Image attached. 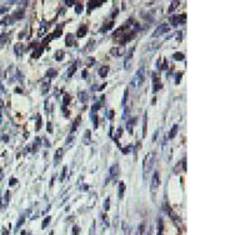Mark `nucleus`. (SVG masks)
Instances as JSON below:
<instances>
[{
	"mask_svg": "<svg viewBox=\"0 0 250 235\" xmlns=\"http://www.w3.org/2000/svg\"><path fill=\"white\" fill-rule=\"evenodd\" d=\"M154 164H155V154L149 153L148 155H145L144 161H143V173H144V176H146L151 171Z\"/></svg>",
	"mask_w": 250,
	"mask_h": 235,
	"instance_id": "1",
	"label": "nucleus"
},
{
	"mask_svg": "<svg viewBox=\"0 0 250 235\" xmlns=\"http://www.w3.org/2000/svg\"><path fill=\"white\" fill-rule=\"evenodd\" d=\"M144 80H145V69L141 67V68L136 71L135 78L133 79L134 86H135V88H140V86L143 85V83H144Z\"/></svg>",
	"mask_w": 250,
	"mask_h": 235,
	"instance_id": "2",
	"label": "nucleus"
},
{
	"mask_svg": "<svg viewBox=\"0 0 250 235\" xmlns=\"http://www.w3.org/2000/svg\"><path fill=\"white\" fill-rule=\"evenodd\" d=\"M186 20V16L185 15H174V16H171L170 19H169V21H170V24L171 25H174V26H178V25H180V24H183V23Z\"/></svg>",
	"mask_w": 250,
	"mask_h": 235,
	"instance_id": "3",
	"label": "nucleus"
},
{
	"mask_svg": "<svg viewBox=\"0 0 250 235\" xmlns=\"http://www.w3.org/2000/svg\"><path fill=\"white\" fill-rule=\"evenodd\" d=\"M170 30V28L169 25H166V24H161V25H158V28L154 30V33H153V36L156 38V36H160V35H163L165 34V33H168Z\"/></svg>",
	"mask_w": 250,
	"mask_h": 235,
	"instance_id": "4",
	"label": "nucleus"
},
{
	"mask_svg": "<svg viewBox=\"0 0 250 235\" xmlns=\"http://www.w3.org/2000/svg\"><path fill=\"white\" fill-rule=\"evenodd\" d=\"M154 75V78H153V84H154V88H153V91L156 93V91H159L161 88H163V84H161L160 81V78H159V75L158 74H153Z\"/></svg>",
	"mask_w": 250,
	"mask_h": 235,
	"instance_id": "5",
	"label": "nucleus"
},
{
	"mask_svg": "<svg viewBox=\"0 0 250 235\" xmlns=\"http://www.w3.org/2000/svg\"><path fill=\"white\" fill-rule=\"evenodd\" d=\"M159 185H160V176H159V173L155 171L154 175H153V178H151V190L153 191L156 190Z\"/></svg>",
	"mask_w": 250,
	"mask_h": 235,
	"instance_id": "6",
	"label": "nucleus"
},
{
	"mask_svg": "<svg viewBox=\"0 0 250 235\" xmlns=\"http://www.w3.org/2000/svg\"><path fill=\"white\" fill-rule=\"evenodd\" d=\"M134 50H135V48H131L130 50H129V53L126 54V58H125L124 65H125V69H126V70H129V69H130V67H131V60H133V53H134Z\"/></svg>",
	"mask_w": 250,
	"mask_h": 235,
	"instance_id": "7",
	"label": "nucleus"
},
{
	"mask_svg": "<svg viewBox=\"0 0 250 235\" xmlns=\"http://www.w3.org/2000/svg\"><path fill=\"white\" fill-rule=\"evenodd\" d=\"M110 53H112L114 56H121V55L125 54V46H123V45L115 46V48H113L112 50H110Z\"/></svg>",
	"mask_w": 250,
	"mask_h": 235,
	"instance_id": "8",
	"label": "nucleus"
},
{
	"mask_svg": "<svg viewBox=\"0 0 250 235\" xmlns=\"http://www.w3.org/2000/svg\"><path fill=\"white\" fill-rule=\"evenodd\" d=\"M63 153H64V150L60 148L56 150V153H55V156H54V164L55 165H58V164L61 161V159H63Z\"/></svg>",
	"mask_w": 250,
	"mask_h": 235,
	"instance_id": "9",
	"label": "nucleus"
},
{
	"mask_svg": "<svg viewBox=\"0 0 250 235\" xmlns=\"http://www.w3.org/2000/svg\"><path fill=\"white\" fill-rule=\"evenodd\" d=\"M14 51H15V54H16L18 56H21L23 53H24V45L20 44V43L15 44V46H14Z\"/></svg>",
	"mask_w": 250,
	"mask_h": 235,
	"instance_id": "10",
	"label": "nucleus"
},
{
	"mask_svg": "<svg viewBox=\"0 0 250 235\" xmlns=\"http://www.w3.org/2000/svg\"><path fill=\"white\" fill-rule=\"evenodd\" d=\"M143 125H144V126H143V136L145 138V136H146V133H148V114H146V113L144 114V120H143Z\"/></svg>",
	"mask_w": 250,
	"mask_h": 235,
	"instance_id": "11",
	"label": "nucleus"
},
{
	"mask_svg": "<svg viewBox=\"0 0 250 235\" xmlns=\"http://www.w3.org/2000/svg\"><path fill=\"white\" fill-rule=\"evenodd\" d=\"M134 123H136V118H131V119H129L128 120V124H126V129H128V131L129 133H133V125H134Z\"/></svg>",
	"mask_w": 250,
	"mask_h": 235,
	"instance_id": "12",
	"label": "nucleus"
},
{
	"mask_svg": "<svg viewBox=\"0 0 250 235\" xmlns=\"http://www.w3.org/2000/svg\"><path fill=\"white\" fill-rule=\"evenodd\" d=\"M108 73H109V67H108V65L101 67L99 69V76H101V78H105L106 75H108Z\"/></svg>",
	"mask_w": 250,
	"mask_h": 235,
	"instance_id": "13",
	"label": "nucleus"
},
{
	"mask_svg": "<svg viewBox=\"0 0 250 235\" xmlns=\"http://www.w3.org/2000/svg\"><path fill=\"white\" fill-rule=\"evenodd\" d=\"M74 43H75V39H74V36H73L71 34H68V35L65 36V44H66L68 46H73Z\"/></svg>",
	"mask_w": 250,
	"mask_h": 235,
	"instance_id": "14",
	"label": "nucleus"
},
{
	"mask_svg": "<svg viewBox=\"0 0 250 235\" xmlns=\"http://www.w3.org/2000/svg\"><path fill=\"white\" fill-rule=\"evenodd\" d=\"M118 173H119L118 165H113L112 168H110V178H115L118 175Z\"/></svg>",
	"mask_w": 250,
	"mask_h": 235,
	"instance_id": "15",
	"label": "nucleus"
},
{
	"mask_svg": "<svg viewBox=\"0 0 250 235\" xmlns=\"http://www.w3.org/2000/svg\"><path fill=\"white\" fill-rule=\"evenodd\" d=\"M86 30H88V29H86V26H85V25H81V26L79 28V30H78L76 35L79 36V38H83V36H84V35L86 34Z\"/></svg>",
	"mask_w": 250,
	"mask_h": 235,
	"instance_id": "16",
	"label": "nucleus"
},
{
	"mask_svg": "<svg viewBox=\"0 0 250 235\" xmlns=\"http://www.w3.org/2000/svg\"><path fill=\"white\" fill-rule=\"evenodd\" d=\"M124 190H125V184H124L123 181H120V183H119V191H118L120 199H121L123 196H124Z\"/></svg>",
	"mask_w": 250,
	"mask_h": 235,
	"instance_id": "17",
	"label": "nucleus"
},
{
	"mask_svg": "<svg viewBox=\"0 0 250 235\" xmlns=\"http://www.w3.org/2000/svg\"><path fill=\"white\" fill-rule=\"evenodd\" d=\"M178 133V125H174L173 128H171V130L169 131V139H173L175 135H177Z\"/></svg>",
	"mask_w": 250,
	"mask_h": 235,
	"instance_id": "18",
	"label": "nucleus"
},
{
	"mask_svg": "<svg viewBox=\"0 0 250 235\" xmlns=\"http://www.w3.org/2000/svg\"><path fill=\"white\" fill-rule=\"evenodd\" d=\"M78 98H79V100H80L81 103H85V101L88 100V94H86L85 91H80L79 95H78Z\"/></svg>",
	"mask_w": 250,
	"mask_h": 235,
	"instance_id": "19",
	"label": "nucleus"
},
{
	"mask_svg": "<svg viewBox=\"0 0 250 235\" xmlns=\"http://www.w3.org/2000/svg\"><path fill=\"white\" fill-rule=\"evenodd\" d=\"M56 74L58 73H56V70H55V69H48V71H46L45 75L48 78H54V76H56Z\"/></svg>",
	"mask_w": 250,
	"mask_h": 235,
	"instance_id": "20",
	"label": "nucleus"
},
{
	"mask_svg": "<svg viewBox=\"0 0 250 235\" xmlns=\"http://www.w3.org/2000/svg\"><path fill=\"white\" fill-rule=\"evenodd\" d=\"M173 59L177 60V62H181V60H184V55L181 53H175L173 55Z\"/></svg>",
	"mask_w": 250,
	"mask_h": 235,
	"instance_id": "21",
	"label": "nucleus"
},
{
	"mask_svg": "<svg viewBox=\"0 0 250 235\" xmlns=\"http://www.w3.org/2000/svg\"><path fill=\"white\" fill-rule=\"evenodd\" d=\"M76 70V64H73L70 68H69V70H68V76L70 78V76H73V74H74V71Z\"/></svg>",
	"mask_w": 250,
	"mask_h": 235,
	"instance_id": "22",
	"label": "nucleus"
},
{
	"mask_svg": "<svg viewBox=\"0 0 250 235\" xmlns=\"http://www.w3.org/2000/svg\"><path fill=\"white\" fill-rule=\"evenodd\" d=\"M144 228H145V223H141L140 225H139V228H138L136 235H143L144 234Z\"/></svg>",
	"mask_w": 250,
	"mask_h": 235,
	"instance_id": "23",
	"label": "nucleus"
},
{
	"mask_svg": "<svg viewBox=\"0 0 250 235\" xmlns=\"http://www.w3.org/2000/svg\"><path fill=\"white\" fill-rule=\"evenodd\" d=\"M80 120H81V119H80V116H78V118H76V121H74V124H73V128H71V133H73L74 130H76V129H78V126H79V123H80Z\"/></svg>",
	"mask_w": 250,
	"mask_h": 235,
	"instance_id": "24",
	"label": "nucleus"
},
{
	"mask_svg": "<svg viewBox=\"0 0 250 235\" xmlns=\"http://www.w3.org/2000/svg\"><path fill=\"white\" fill-rule=\"evenodd\" d=\"M163 229H164V222H163V219H159V231H158V235H163Z\"/></svg>",
	"mask_w": 250,
	"mask_h": 235,
	"instance_id": "25",
	"label": "nucleus"
},
{
	"mask_svg": "<svg viewBox=\"0 0 250 235\" xmlns=\"http://www.w3.org/2000/svg\"><path fill=\"white\" fill-rule=\"evenodd\" d=\"M83 4H80V3H78V4H75V13L76 14H80L81 11H83Z\"/></svg>",
	"mask_w": 250,
	"mask_h": 235,
	"instance_id": "26",
	"label": "nucleus"
},
{
	"mask_svg": "<svg viewBox=\"0 0 250 235\" xmlns=\"http://www.w3.org/2000/svg\"><path fill=\"white\" fill-rule=\"evenodd\" d=\"M178 5H179V1H173V3H171V6H170V9H169V13H173L174 9L178 8Z\"/></svg>",
	"mask_w": 250,
	"mask_h": 235,
	"instance_id": "27",
	"label": "nucleus"
},
{
	"mask_svg": "<svg viewBox=\"0 0 250 235\" xmlns=\"http://www.w3.org/2000/svg\"><path fill=\"white\" fill-rule=\"evenodd\" d=\"M24 220H25V215H21V218H20V220L18 222V224H16V227H15V230H18L20 227H21V224L24 223Z\"/></svg>",
	"mask_w": 250,
	"mask_h": 235,
	"instance_id": "28",
	"label": "nucleus"
},
{
	"mask_svg": "<svg viewBox=\"0 0 250 235\" xmlns=\"http://www.w3.org/2000/svg\"><path fill=\"white\" fill-rule=\"evenodd\" d=\"M55 59H56L58 62H60V60H63V51H61V50L56 51V56H55Z\"/></svg>",
	"mask_w": 250,
	"mask_h": 235,
	"instance_id": "29",
	"label": "nucleus"
},
{
	"mask_svg": "<svg viewBox=\"0 0 250 235\" xmlns=\"http://www.w3.org/2000/svg\"><path fill=\"white\" fill-rule=\"evenodd\" d=\"M100 109V103H96V104H94L93 105V108H91V113H95V111H98Z\"/></svg>",
	"mask_w": 250,
	"mask_h": 235,
	"instance_id": "30",
	"label": "nucleus"
},
{
	"mask_svg": "<svg viewBox=\"0 0 250 235\" xmlns=\"http://www.w3.org/2000/svg\"><path fill=\"white\" fill-rule=\"evenodd\" d=\"M48 90H49V83H44L43 84V89H41V93H48Z\"/></svg>",
	"mask_w": 250,
	"mask_h": 235,
	"instance_id": "31",
	"label": "nucleus"
},
{
	"mask_svg": "<svg viewBox=\"0 0 250 235\" xmlns=\"http://www.w3.org/2000/svg\"><path fill=\"white\" fill-rule=\"evenodd\" d=\"M109 201H110L109 198H106V200L104 201V209L105 210H109Z\"/></svg>",
	"mask_w": 250,
	"mask_h": 235,
	"instance_id": "32",
	"label": "nucleus"
},
{
	"mask_svg": "<svg viewBox=\"0 0 250 235\" xmlns=\"http://www.w3.org/2000/svg\"><path fill=\"white\" fill-rule=\"evenodd\" d=\"M49 223H50V217H48V218H46L44 222H43V228H46V227H48Z\"/></svg>",
	"mask_w": 250,
	"mask_h": 235,
	"instance_id": "33",
	"label": "nucleus"
},
{
	"mask_svg": "<svg viewBox=\"0 0 250 235\" xmlns=\"http://www.w3.org/2000/svg\"><path fill=\"white\" fill-rule=\"evenodd\" d=\"M94 63H95V59L94 58H89V59H88V67H91Z\"/></svg>",
	"mask_w": 250,
	"mask_h": 235,
	"instance_id": "34",
	"label": "nucleus"
},
{
	"mask_svg": "<svg viewBox=\"0 0 250 235\" xmlns=\"http://www.w3.org/2000/svg\"><path fill=\"white\" fill-rule=\"evenodd\" d=\"M69 101H70V96H69V95H65V98H64V105L66 106V105L69 104Z\"/></svg>",
	"mask_w": 250,
	"mask_h": 235,
	"instance_id": "35",
	"label": "nucleus"
},
{
	"mask_svg": "<svg viewBox=\"0 0 250 235\" xmlns=\"http://www.w3.org/2000/svg\"><path fill=\"white\" fill-rule=\"evenodd\" d=\"M126 98H128V90H125L124 93V99H123V105L125 106V101H126Z\"/></svg>",
	"mask_w": 250,
	"mask_h": 235,
	"instance_id": "36",
	"label": "nucleus"
},
{
	"mask_svg": "<svg viewBox=\"0 0 250 235\" xmlns=\"http://www.w3.org/2000/svg\"><path fill=\"white\" fill-rule=\"evenodd\" d=\"M66 170H68V169H66V166L63 169V176H61V180H64V176L66 175Z\"/></svg>",
	"mask_w": 250,
	"mask_h": 235,
	"instance_id": "37",
	"label": "nucleus"
},
{
	"mask_svg": "<svg viewBox=\"0 0 250 235\" xmlns=\"http://www.w3.org/2000/svg\"><path fill=\"white\" fill-rule=\"evenodd\" d=\"M1 109H3V103L0 101V121H1Z\"/></svg>",
	"mask_w": 250,
	"mask_h": 235,
	"instance_id": "38",
	"label": "nucleus"
},
{
	"mask_svg": "<svg viewBox=\"0 0 250 235\" xmlns=\"http://www.w3.org/2000/svg\"><path fill=\"white\" fill-rule=\"evenodd\" d=\"M113 114H114V111H113V110H110V111H109V115H108L109 119H112V118H113Z\"/></svg>",
	"mask_w": 250,
	"mask_h": 235,
	"instance_id": "39",
	"label": "nucleus"
},
{
	"mask_svg": "<svg viewBox=\"0 0 250 235\" xmlns=\"http://www.w3.org/2000/svg\"><path fill=\"white\" fill-rule=\"evenodd\" d=\"M78 231H79V228H74V235H78Z\"/></svg>",
	"mask_w": 250,
	"mask_h": 235,
	"instance_id": "40",
	"label": "nucleus"
},
{
	"mask_svg": "<svg viewBox=\"0 0 250 235\" xmlns=\"http://www.w3.org/2000/svg\"><path fill=\"white\" fill-rule=\"evenodd\" d=\"M65 4H68V5H71V4H74V1H70V0H66Z\"/></svg>",
	"mask_w": 250,
	"mask_h": 235,
	"instance_id": "41",
	"label": "nucleus"
},
{
	"mask_svg": "<svg viewBox=\"0 0 250 235\" xmlns=\"http://www.w3.org/2000/svg\"><path fill=\"white\" fill-rule=\"evenodd\" d=\"M86 76H88V73H86V71H85V70H84V71H83V78H84V79H85Z\"/></svg>",
	"mask_w": 250,
	"mask_h": 235,
	"instance_id": "42",
	"label": "nucleus"
},
{
	"mask_svg": "<svg viewBox=\"0 0 250 235\" xmlns=\"http://www.w3.org/2000/svg\"><path fill=\"white\" fill-rule=\"evenodd\" d=\"M3 235H8V230H4V233H3Z\"/></svg>",
	"mask_w": 250,
	"mask_h": 235,
	"instance_id": "43",
	"label": "nucleus"
},
{
	"mask_svg": "<svg viewBox=\"0 0 250 235\" xmlns=\"http://www.w3.org/2000/svg\"><path fill=\"white\" fill-rule=\"evenodd\" d=\"M148 235H150V233H148Z\"/></svg>",
	"mask_w": 250,
	"mask_h": 235,
	"instance_id": "44",
	"label": "nucleus"
}]
</instances>
